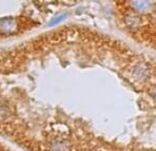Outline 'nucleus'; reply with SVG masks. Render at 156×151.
Segmentation results:
<instances>
[{
    "instance_id": "1",
    "label": "nucleus",
    "mask_w": 156,
    "mask_h": 151,
    "mask_svg": "<svg viewBox=\"0 0 156 151\" xmlns=\"http://www.w3.org/2000/svg\"><path fill=\"white\" fill-rule=\"evenodd\" d=\"M129 4L133 12L146 14L152 11L154 6V0H129Z\"/></svg>"
},
{
    "instance_id": "2",
    "label": "nucleus",
    "mask_w": 156,
    "mask_h": 151,
    "mask_svg": "<svg viewBox=\"0 0 156 151\" xmlns=\"http://www.w3.org/2000/svg\"><path fill=\"white\" fill-rule=\"evenodd\" d=\"M143 14L138 13H129L125 16V23L127 27H131V29H139V27H144L146 24L147 20L144 16H141Z\"/></svg>"
},
{
    "instance_id": "3",
    "label": "nucleus",
    "mask_w": 156,
    "mask_h": 151,
    "mask_svg": "<svg viewBox=\"0 0 156 151\" xmlns=\"http://www.w3.org/2000/svg\"><path fill=\"white\" fill-rule=\"evenodd\" d=\"M151 95H152V97L154 98V100L156 102V87L152 89V91H151Z\"/></svg>"
},
{
    "instance_id": "4",
    "label": "nucleus",
    "mask_w": 156,
    "mask_h": 151,
    "mask_svg": "<svg viewBox=\"0 0 156 151\" xmlns=\"http://www.w3.org/2000/svg\"><path fill=\"white\" fill-rule=\"evenodd\" d=\"M154 20H155V23H156V10H155V12H154Z\"/></svg>"
}]
</instances>
